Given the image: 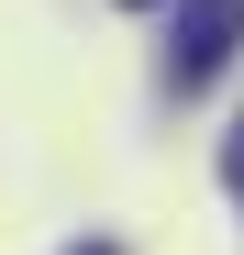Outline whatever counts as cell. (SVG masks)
Returning a JSON list of instances; mask_svg holds the SVG:
<instances>
[{"label":"cell","mask_w":244,"mask_h":255,"mask_svg":"<svg viewBox=\"0 0 244 255\" xmlns=\"http://www.w3.org/2000/svg\"><path fill=\"white\" fill-rule=\"evenodd\" d=\"M222 178H233V200H244V122H233V144H222Z\"/></svg>","instance_id":"2"},{"label":"cell","mask_w":244,"mask_h":255,"mask_svg":"<svg viewBox=\"0 0 244 255\" xmlns=\"http://www.w3.org/2000/svg\"><path fill=\"white\" fill-rule=\"evenodd\" d=\"M78 255H122V244H78Z\"/></svg>","instance_id":"3"},{"label":"cell","mask_w":244,"mask_h":255,"mask_svg":"<svg viewBox=\"0 0 244 255\" xmlns=\"http://www.w3.org/2000/svg\"><path fill=\"white\" fill-rule=\"evenodd\" d=\"M133 11H155V0H133Z\"/></svg>","instance_id":"4"},{"label":"cell","mask_w":244,"mask_h":255,"mask_svg":"<svg viewBox=\"0 0 244 255\" xmlns=\"http://www.w3.org/2000/svg\"><path fill=\"white\" fill-rule=\"evenodd\" d=\"M244 45V0H178V33H167V78L178 89H211Z\"/></svg>","instance_id":"1"}]
</instances>
